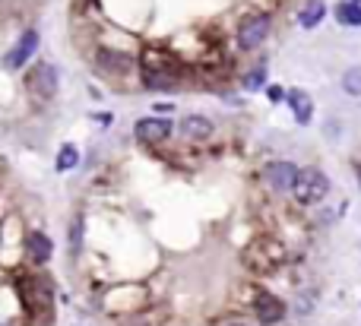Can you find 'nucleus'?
Listing matches in <instances>:
<instances>
[{"instance_id": "1", "label": "nucleus", "mask_w": 361, "mask_h": 326, "mask_svg": "<svg viewBox=\"0 0 361 326\" xmlns=\"http://www.w3.org/2000/svg\"><path fill=\"white\" fill-rule=\"evenodd\" d=\"M330 193V178H326L320 168H301L298 178H295L292 197L301 203V206H314Z\"/></svg>"}, {"instance_id": "2", "label": "nucleus", "mask_w": 361, "mask_h": 326, "mask_svg": "<svg viewBox=\"0 0 361 326\" xmlns=\"http://www.w3.org/2000/svg\"><path fill=\"white\" fill-rule=\"evenodd\" d=\"M57 86H60V80H57V67L54 64H35L29 70V76H26V89L38 102H48V98L57 96Z\"/></svg>"}, {"instance_id": "3", "label": "nucleus", "mask_w": 361, "mask_h": 326, "mask_svg": "<svg viewBox=\"0 0 361 326\" xmlns=\"http://www.w3.org/2000/svg\"><path fill=\"white\" fill-rule=\"evenodd\" d=\"M270 26H272V19L266 13L248 16V19L238 26V48L241 51H254V48H260L266 38H270Z\"/></svg>"}, {"instance_id": "4", "label": "nucleus", "mask_w": 361, "mask_h": 326, "mask_svg": "<svg viewBox=\"0 0 361 326\" xmlns=\"http://www.w3.org/2000/svg\"><path fill=\"white\" fill-rule=\"evenodd\" d=\"M35 51H38V32L26 29L23 35L16 38V45L3 54V67H7V70H23V64H29Z\"/></svg>"}, {"instance_id": "5", "label": "nucleus", "mask_w": 361, "mask_h": 326, "mask_svg": "<svg viewBox=\"0 0 361 326\" xmlns=\"http://www.w3.org/2000/svg\"><path fill=\"white\" fill-rule=\"evenodd\" d=\"M172 120L165 118H140L133 127V134L140 143H146V146H158V143H165L168 136H172Z\"/></svg>"}, {"instance_id": "6", "label": "nucleus", "mask_w": 361, "mask_h": 326, "mask_svg": "<svg viewBox=\"0 0 361 326\" xmlns=\"http://www.w3.org/2000/svg\"><path fill=\"white\" fill-rule=\"evenodd\" d=\"M298 165L292 162H270L263 168V181L272 187L276 193H288L295 187V178H298Z\"/></svg>"}, {"instance_id": "7", "label": "nucleus", "mask_w": 361, "mask_h": 326, "mask_svg": "<svg viewBox=\"0 0 361 326\" xmlns=\"http://www.w3.org/2000/svg\"><path fill=\"white\" fill-rule=\"evenodd\" d=\"M254 314H257V320L263 326H276L279 320L286 317V304L279 301L276 295H260L254 301Z\"/></svg>"}, {"instance_id": "8", "label": "nucleus", "mask_w": 361, "mask_h": 326, "mask_svg": "<svg viewBox=\"0 0 361 326\" xmlns=\"http://www.w3.org/2000/svg\"><path fill=\"white\" fill-rule=\"evenodd\" d=\"M51 253H54V241L48 235H41V231H29V235H26V257H29L35 266L48 263Z\"/></svg>"}, {"instance_id": "9", "label": "nucleus", "mask_w": 361, "mask_h": 326, "mask_svg": "<svg viewBox=\"0 0 361 326\" xmlns=\"http://www.w3.org/2000/svg\"><path fill=\"white\" fill-rule=\"evenodd\" d=\"M180 136H184V140H194V143L210 140L212 136V120L203 118V114H187V118L180 120Z\"/></svg>"}, {"instance_id": "10", "label": "nucleus", "mask_w": 361, "mask_h": 326, "mask_svg": "<svg viewBox=\"0 0 361 326\" xmlns=\"http://www.w3.org/2000/svg\"><path fill=\"white\" fill-rule=\"evenodd\" d=\"M286 102H288V108H292V114H295L298 124H311V118H314V102H311L308 92L304 89H288Z\"/></svg>"}, {"instance_id": "11", "label": "nucleus", "mask_w": 361, "mask_h": 326, "mask_svg": "<svg viewBox=\"0 0 361 326\" xmlns=\"http://www.w3.org/2000/svg\"><path fill=\"white\" fill-rule=\"evenodd\" d=\"M140 67H143V76L149 73H174V57L165 51H158V48H149L140 60Z\"/></svg>"}, {"instance_id": "12", "label": "nucleus", "mask_w": 361, "mask_h": 326, "mask_svg": "<svg viewBox=\"0 0 361 326\" xmlns=\"http://www.w3.org/2000/svg\"><path fill=\"white\" fill-rule=\"evenodd\" d=\"M324 16H326V3H324V0H308L304 10L298 13V26H301V29H314V26L324 23Z\"/></svg>"}, {"instance_id": "13", "label": "nucleus", "mask_w": 361, "mask_h": 326, "mask_svg": "<svg viewBox=\"0 0 361 326\" xmlns=\"http://www.w3.org/2000/svg\"><path fill=\"white\" fill-rule=\"evenodd\" d=\"M336 23L349 26V29H358L361 26V0H342V3H336Z\"/></svg>"}, {"instance_id": "14", "label": "nucleus", "mask_w": 361, "mask_h": 326, "mask_svg": "<svg viewBox=\"0 0 361 326\" xmlns=\"http://www.w3.org/2000/svg\"><path fill=\"white\" fill-rule=\"evenodd\" d=\"M98 60H102L111 73H127V70H133V64H136L130 54H118V51H102Z\"/></svg>"}, {"instance_id": "15", "label": "nucleus", "mask_w": 361, "mask_h": 326, "mask_svg": "<svg viewBox=\"0 0 361 326\" xmlns=\"http://www.w3.org/2000/svg\"><path fill=\"white\" fill-rule=\"evenodd\" d=\"M76 165H80V149L73 146V143H64L57 152V162H54V168L57 171H73Z\"/></svg>"}, {"instance_id": "16", "label": "nucleus", "mask_w": 361, "mask_h": 326, "mask_svg": "<svg viewBox=\"0 0 361 326\" xmlns=\"http://www.w3.org/2000/svg\"><path fill=\"white\" fill-rule=\"evenodd\" d=\"M146 89H172L174 82H178V73H149L143 76Z\"/></svg>"}, {"instance_id": "17", "label": "nucleus", "mask_w": 361, "mask_h": 326, "mask_svg": "<svg viewBox=\"0 0 361 326\" xmlns=\"http://www.w3.org/2000/svg\"><path fill=\"white\" fill-rule=\"evenodd\" d=\"M342 89H346L349 96L361 98V67H352V70H346V76H342Z\"/></svg>"}, {"instance_id": "18", "label": "nucleus", "mask_w": 361, "mask_h": 326, "mask_svg": "<svg viewBox=\"0 0 361 326\" xmlns=\"http://www.w3.org/2000/svg\"><path fill=\"white\" fill-rule=\"evenodd\" d=\"M263 82H266V67H254L248 76H244V89L257 92V89H263Z\"/></svg>"}, {"instance_id": "19", "label": "nucleus", "mask_w": 361, "mask_h": 326, "mask_svg": "<svg viewBox=\"0 0 361 326\" xmlns=\"http://www.w3.org/2000/svg\"><path fill=\"white\" fill-rule=\"evenodd\" d=\"M80 241H83V222L76 219L73 228H70V253H80Z\"/></svg>"}, {"instance_id": "20", "label": "nucleus", "mask_w": 361, "mask_h": 326, "mask_svg": "<svg viewBox=\"0 0 361 326\" xmlns=\"http://www.w3.org/2000/svg\"><path fill=\"white\" fill-rule=\"evenodd\" d=\"M270 98H272V102H282V98H286V92L279 89V86H270Z\"/></svg>"}, {"instance_id": "21", "label": "nucleus", "mask_w": 361, "mask_h": 326, "mask_svg": "<svg viewBox=\"0 0 361 326\" xmlns=\"http://www.w3.org/2000/svg\"><path fill=\"white\" fill-rule=\"evenodd\" d=\"M130 326H152V323H146V320H136V323H130Z\"/></svg>"}, {"instance_id": "22", "label": "nucleus", "mask_w": 361, "mask_h": 326, "mask_svg": "<svg viewBox=\"0 0 361 326\" xmlns=\"http://www.w3.org/2000/svg\"><path fill=\"white\" fill-rule=\"evenodd\" d=\"M358 184H361V168H358Z\"/></svg>"}, {"instance_id": "23", "label": "nucleus", "mask_w": 361, "mask_h": 326, "mask_svg": "<svg viewBox=\"0 0 361 326\" xmlns=\"http://www.w3.org/2000/svg\"><path fill=\"white\" fill-rule=\"evenodd\" d=\"M234 326H241V323H234Z\"/></svg>"}]
</instances>
